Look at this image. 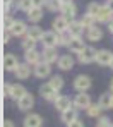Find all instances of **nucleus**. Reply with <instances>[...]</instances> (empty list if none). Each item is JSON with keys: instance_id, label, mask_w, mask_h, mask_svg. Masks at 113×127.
Wrapping results in <instances>:
<instances>
[{"instance_id": "nucleus-1", "label": "nucleus", "mask_w": 113, "mask_h": 127, "mask_svg": "<svg viewBox=\"0 0 113 127\" xmlns=\"http://www.w3.org/2000/svg\"><path fill=\"white\" fill-rule=\"evenodd\" d=\"M96 55H98V50L94 46H86L77 57H79L81 64H91V62H96Z\"/></svg>"}, {"instance_id": "nucleus-2", "label": "nucleus", "mask_w": 113, "mask_h": 127, "mask_svg": "<svg viewBox=\"0 0 113 127\" xmlns=\"http://www.w3.org/2000/svg\"><path fill=\"white\" fill-rule=\"evenodd\" d=\"M40 95L45 98L46 101H55L60 95H58V91L53 88V86L50 84V83H45V84H41V88H40Z\"/></svg>"}, {"instance_id": "nucleus-3", "label": "nucleus", "mask_w": 113, "mask_h": 127, "mask_svg": "<svg viewBox=\"0 0 113 127\" xmlns=\"http://www.w3.org/2000/svg\"><path fill=\"white\" fill-rule=\"evenodd\" d=\"M41 43L45 48H57L58 45V33L57 31H45L43 33V38H41Z\"/></svg>"}, {"instance_id": "nucleus-4", "label": "nucleus", "mask_w": 113, "mask_h": 127, "mask_svg": "<svg viewBox=\"0 0 113 127\" xmlns=\"http://www.w3.org/2000/svg\"><path fill=\"white\" fill-rule=\"evenodd\" d=\"M91 106V98L88 93H77V96L74 98V108L77 110H88Z\"/></svg>"}, {"instance_id": "nucleus-5", "label": "nucleus", "mask_w": 113, "mask_h": 127, "mask_svg": "<svg viewBox=\"0 0 113 127\" xmlns=\"http://www.w3.org/2000/svg\"><path fill=\"white\" fill-rule=\"evenodd\" d=\"M33 74H34L36 77H40V79H45V77H48V76L51 74V64H48V62H40L38 65H34Z\"/></svg>"}, {"instance_id": "nucleus-6", "label": "nucleus", "mask_w": 113, "mask_h": 127, "mask_svg": "<svg viewBox=\"0 0 113 127\" xmlns=\"http://www.w3.org/2000/svg\"><path fill=\"white\" fill-rule=\"evenodd\" d=\"M89 88H91V79L88 76H77L74 79V89L77 93H86Z\"/></svg>"}, {"instance_id": "nucleus-7", "label": "nucleus", "mask_w": 113, "mask_h": 127, "mask_svg": "<svg viewBox=\"0 0 113 127\" xmlns=\"http://www.w3.org/2000/svg\"><path fill=\"white\" fill-rule=\"evenodd\" d=\"M53 103H55V106H57V110L62 113V112H65V110H68V108H72V106H74V100H72L70 96L60 95Z\"/></svg>"}, {"instance_id": "nucleus-8", "label": "nucleus", "mask_w": 113, "mask_h": 127, "mask_svg": "<svg viewBox=\"0 0 113 127\" xmlns=\"http://www.w3.org/2000/svg\"><path fill=\"white\" fill-rule=\"evenodd\" d=\"M24 60L26 64H29V65H38L40 62H43V57H41V53L36 50V48H33V50H27V52H24Z\"/></svg>"}, {"instance_id": "nucleus-9", "label": "nucleus", "mask_w": 113, "mask_h": 127, "mask_svg": "<svg viewBox=\"0 0 113 127\" xmlns=\"http://www.w3.org/2000/svg\"><path fill=\"white\" fill-rule=\"evenodd\" d=\"M75 14H77V5H74V2H70V3H62L60 16H64L68 21H74Z\"/></svg>"}, {"instance_id": "nucleus-10", "label": "nucleus", "mask_w": 113, "mask_h": 127, "mask_svg": "<svg viewBox=\"0 0 113 127\" xmlns=\"http://www.w3.org/2000/svg\"><path fill=\"white\" fill-rule=\"evenodd\" d=\"M24 127H43V117L38 113H27L24 119Z\"/></svg>"}, {"instance_id": "nucleus-11", "label": "nucleus", "mask_w": 113, "mask_h": 127, "mask_svg": "<svg viewBox=\"0 0 113 127\" xmlns=\"http://www.w3.org/2000/svg\"><path fill=\"white\" fill-rule=\"evenodd\" d=\"M34 106V96L31 95V93H27L26 96H23L19 101H17V108L21 110V112H27V110H31Z\"/></svg>"}, {"instance_id": "nucleus-12", "label": "nucleus", "mask_w": 113, "mask_h": 127, "mask_svg": "<svg viewBox=\"0 0 113 127\" xmlns=\"http://www.w3.org/2000/svg\"><path fill=\"white\" fill-rule=\"evenodd\" d=\"M41 57H43V62H48V64H55V62H58V59H60L57 48H43Z\"/></svg>"}, {"instance_id": "nucleus-13", "label": "nucleus", "mask_w": 113, "mask_h": 127, "mask_svg": "<svg viewBox=\"0 0 113 127\" xmlns=\"http://www.w3.org/2000/svg\"><path fill=\"white\" fill-rule=\"evenodd\" d=\"M68 24H70L68 19H65L64 16H58V17L53 19V31H57L58 34H60V33H65L68 29Z\"/></svg>"}, {"instance_id": "nucleus-14", "label": "nucleus", "mask_w": 113, "mask_h": 127, "mask_svg": "<svg viewBox=\"0 0 113 127\" xmlns=\"http://www.w3.org/2000/svg\"><path fill=\"white\" fill-rule=\"evenodd\" d=\"M112 59H113V53L110 50H98L96 64H98V65H110Z\"/></svg>"}, {"instance_id": "nucleus-15", "label": "nucleus", "mask_w": 113, "mask_h": 127, "mask_svg": "<svg viewBox=\"0 0 113 127\" xmlns=\"http://www.w3.org/2000/svg\"><path fill=\"white\" fill-rule=\"evenodd\" d=\"M74 64H75V60H74L72 55H60L57 65H58L60 70H70V69L74 67Z\"/></svg>"}, {"instance_id": "nucleus-16", "label": "nucleus", "mask_w": 113, "mask_h": 127, "mask_svg": "<svg viewBox=\"0 0 113 127\" xmlns=\"http://www.w3.org/2000/svg\"><path fill=\"white\" fill-rule=\"evenodd\" d=\"M67 31L70 33L72 38H79V36H82V33H84L86 29H84V26L81 24V21H70Z\"/></svg>"}, {"instance_id": "nucleus-17", "label": "nucleus", "mask_w": 113, "mask_h": 127, "mask_svg": "<svg viewBox=\"0 0 113 127\" xmlns=\"http://www.w3.org/2000/svg\"><path fill=\"white\" fill-rule=\"evenodd\" d=\"M27 26H26V22L24 21H16V24L12 26V29H10V33H12V36H17V38H24L26 36V33H27Z\"/></svg>"}, {"instance_id": "nucleus-18", "label": "nucleus", "mask_w": 113, "mask_h": 127, "mask_svg": "<svg viewBox=\"0 0 113 127\" xmlns=\"http://www.w3.org/2000/svg\"><path fill=\"white\" fill-rule=\"evenodd\" d=\"M17 67H19V62H17V57H16V55L9 53V55L3 57V69H5V70H12V72H16Z\"/></svg>"}, {"instance_id": "nucleus-19", "label": "nucleus", "mask_w": 113, "mask_h": 127, "mask_svg": "<svg viewBox=\"0 0 113 127\" xmlns=\"http://www.w3.org/2000/svg\"><path fill=\"white\" fill-rule=\"evenodd\" d=\"M14 74H16V77H17V79H27V77L33 74L31 65H29V64H26V62L19 64V67L16 69V72H14Z\"/></svg>"}, {"instance_id": "nucleus-20", "label": "nucleus", "mask_w": 113, "mask_h": 127, "mask_svg": "<svg viewBox=\"0 0 113 127\" xmlns=\"http://www.w3.org/2000/svg\"><path fill=\"white\" fill-rule=\"evenodd\" d=\"M43 29L38 26V24H33V26H29V29H27V33H26V36H29V38H33L34 41H41V38H43Z\"/></svg>"}, {"instance_id": "nucleus-21", "label": "nucleus", "mask_w": 113, "mask_h": 127, "mask_svg": "<svg viewBox=\"0 0 113 127\" xmlns=\"http://www.w3.org/2000/svg\"><path fill=\"white\" fill-rule=\"evenodd\" d=\"M84 48H86V43H84V40H82V36L72 38V41H70V45H68V50L74 52V53H77V55H79Z\"/></svg>"}, {"instance_id": "nucleus-22", "label": "nucleus", "mask_w": 113, "mask_h": 127, "mask_svg": "<svg viewBox=\"0 0 113 127\" xmlns=\"http://www.w3.org/2000/svg\"><path fill=\"white\" fill-rule=\"evenodd\" d=\"M86 36H88V40H89L91 43L99 41V40L103 38V31H101V28H98V26H92L91 29H88V31H86Z\"/></svg>"}, {"instance_id": "nucleus-23", "label": "nucleus", "mask_w": 113, "mask_h": 127, "mask_svg": "<svg viewBox=\"0 0 113 127\" xmlns=\"http://www.w3.org/2000/svg\"><path fill=\"white\" fill-rule=\"evenodd\" d=\"M26 95H27L26 88H23L21 84H12V91H10V98H12V100L19 101L23 96H26Z\"/></svg>"}, {"instance_id": "nucleus-24", "label": "nucleus", "mask_w": 113, "mask_h": 127, "mask_svg": "<svg viewBox=\"0 0 113 127\" xmlns=\"http://www.w3.org/2000/svg\"><path fill=\"white\" fill-rule=\"evenodd\" d=\"M112 19H113V12L106 7V5H103V9H101V12L98 14L96 21L98 22H110Z\"/></svg>"}, {"instance_id": "nucleus-25", "label": "nucleus", "mask_w": 113, "mask_h": 127, "mask_svg": "<svg viewBox=\"0 0 113 127\" xmlns=\"http://www.w3.org/2000/svg\"><path fill=\"white\" fill-rule=\"evenodd\" d=\"M27 19L31 22H40L41 19H43V9H38V7H33L29 12H27Z\"/></svg>"}, {"instance_id": "nucleus-26", "label": "nucleus", "mask_w": 113, "mask_h": 127, "mask_svg": "<svg viewBox=\"0 0 113 127\" xmlns=\"http://www.w3.org/2000/svg\"><path fill=\"white\" fill-rule=\"evenodd\" d=\"M77 119V108H68L65 112H62V122L64 124H70L72 120H75Z\"/></svg>"}, {"instance_id": "nucleus-27", "label": "nucleus", "mask_w": 113, "mask_h": 127, "mask_svg": "<svg viewBox=\"0 0 113 127\" xmlns=\"http://www.w3.org/2000/svg\"><path fill=\"white\" fill-rule=\"evenodd\" d=\"M98 105L101 106L103 110H108L112 108V93H103L98 100Z\"/></svg>"}, {"instance_id": "nucleus-28", "label": "nucleus", "mask_w": 113, "mask_h": 127, "mask_svg": "<svg viewBox=\"0 0 113 127\" xmlns=\"http://www.w3.org/2000/svg\"><path fill=\"white\" fill-rule=\"evenodd\" d=\"M79 21H81V24L84 26V29H86V31L91 29L92 26H96V22H98V21H96V17H92V16H89V14H84Z\"/></svg>"}, {"instance_id": "nucleus-29", "label": "nucleus", "mask_w": 113, "mask_h": 127, "mask_svg": "<svg viewBox=\"0 0 113 127\" xmlns=\"http://www.w3.org/2000/svg\"><path fill=\"white\" fill-rule=\"evenodd\" d=\"M101 9H103L101 3H98V2H89V3H88V12H86V14H89V16H92V17H98V14L101 12Z\"/></svg>"}, {"instance_id": "nucleus-30", "label": "nucleus", "mask_w": 113, "mask_h": 127, "mask_svg": "<svg viewBox=\"0 0 113 127\" xmlns=\"http://www.w3.org/2000/svg\"><path fill=\"white\" fill-rule=\"evenodd\" d=\"M45 7L50 10V12H60V9H62V2H60V0H46Z\"/></svg>"}, {"instance_id": "nucleus-31", "label": "nucleus", "mask_w": 113, "mask_h": 127, "mask_svg": "<svg viewBox=\"0 0 113 127\" xmlns=\"http://www.w3.org/2000/svg\"><path fill=\"white\" fill-rule=\"evenodd\" d=\"M33 7H34V5H33V0H19V2H17V9L23 10V12H26V14H27Z\"/></svg>"}, {"instance_id": "nucleus-32", "label": "nucleus", "mask_w": 113, "mask_h": 127, "mask_svg": "<svg viewBox=\"0 0 113 127\" xmlns=\"http://www.w3.org/2000/svg\"><path fill=\"white\" fill-rule=\"evenodd\" d=\"M101 112H103V108L98 103H91V106L88 108V115L89 117H101Z\"/></svg>"}, {"instance_id": "nucleus-33", "label": "nucleus", "mask_w": 113, "mask_h": 127, "mask_svg": "<svg viewBox=\"0 0 113 127\" xmlns=\"http://www.w3.org/2000/svg\"><path fill=\"white\" fill-rule=\"evenodd\" d=\"M50 84L53 86L57 91H60V89L64 88V77H60V76H51V77H50Z\"/></svg>"}, {"instance_id": "nucleus-34", "label": "nucleus", "mask_w": 113, "mask_h": 127, "mask_svg": "<svg viewBox=\"0 0 113 127\" xmlns=\"http://www.w3.org/2000/svg\"><path fill=\"white\" fill-rule=\"evenodd\" d=\"M70 41H72V36H70V33H68V31L58 34V45H62V46H68Z\"/></svg>"}, {"instance_id": "nucleus-35", "label": "nucleus", "mask_w": 113, "mask_h": 127, "mask_svg": "<svg viewBox=\"0 0 113 127\" xmlns=\"http://www.w3.org/2000/svg\"><path fill=\"white\" fill-rule=\"evenodd\" d=\"M23 48H24V52L33 50V48H36V41L33 38H29V36H24L23 38Z\"/></svg>"}, {"instance_id": "nucleus-36", "label": "nucleus", "mask_w": 113, "mask_h": 127, "mask_svg": "<svg viewBox=\"0 0 113 127\" xmlns=\"http://www.w3.org/2000/svg\"><path fill=\"white\" fill-rule=\"evenodd\" d=\"M14 24H16V19L12 16H3V29L5 31H10Z\"/></svg>"}, {"instance_id": "nucleus-37", "label": "nucleus", "mask_w": 113, "mask_h": 127, "mask_svg": "<svg viewBox=\"0 0 113 127\" xmlns=\"http://www.w3.org/2000/svg\"><path fill=\"white\" fill-rule=\"evenodd\" d=\"M112 120L106 117V115H101L99 119H98V124H96V127H112Z\"/></svg>"}, {"instance_id": "nucleus-38", "label": "nucleus", "mask_w": 113, "mask_h": 127, "mask_svg": "<svg viewBox=\"0 0 113 127\" xmlns=\"http://www.w3.org/2000/svg\"><path fill=\"white\" fill-rule=\"evenodd\" d=\"M67 127H84V124H82V120L75 119V120H72L70 124H67Z\"/></svg>"}, {"instance_id": "nucleus-39", "label": "nucleus", "mask_w": 113, "mask_h": 127, "mask_svg": "<svg viewBox=\"0 0 113 127\" xmlns=\"http://www.w3.org/2000/svg\"><path fill=\"white\" fill-rule=\"evenodd\" d=\"M10 36H12V33H10V31H5V29H3V36H2V41L7 43L9 40H10Z\"/></svg>"}, {"instance_id": "nucleus-40", "label": "nucleus", "mask_w": 113, "mask_h": 127, "mask_svg": "<svg viewBox=\"0 0 113 127\" xmlns=\"http://www.w3.org/2000/svg\"><path fill=\"white\" fill-rule=\"evenodd\" d=\"M33 5L38 7V9H41L43 5H46V0H33Z\"/></svg>"}, {"instance_id": "nucleus-41", "label": "nucleus", "mask_w": 113, "mask_h": 127, "mask_svg": "<svg viewBox=\"0 0 113 127\" xmlns=\"http://www.w3.org/2000/svg\"><path fill=\"white\" fill-rule=\"evenodd\" d=\"M10 91H12V84H3V95L7 96H10Z\"/></svg>"}, {"instance_id": "nucleus-42", "label": "nucleus", "mask_w": 113, "mask_h": 127, "mask_svg": "<svg viewBox=\"0 0 113 127\" xmlns=\"http://www.w3.org/2000/svg\"><path fill=\"white\" fill-rule=\"evenodd\" d=\"M2 127H14V122L12 120H3L2 122Z\"/></svg>"}, {"instance_id": "nucleus-43", "label": "nucleus", "mask_w": 113, "mask_h": 127, "mask_svg": "<svg viewBox=\"0 0 113 127\" xmlns=\"http://www.w3.org/2000/svg\"><path fill=\"white\" fill-rule=\"evenodd\" d=\"M2 2H3V7H5V9H9V5L12 3V0H2Z\"/></svg>"}, {"instance_id": "nucleus-44", "label": "nucleus", "mask_w": 113, "mask_h": 127, "mask_svg": "<svg viewBox=\"0 0 113 127\" xmlns=\"http://www.w3.org/2000/svg\"><path fill=\"white\" fill-rule=\"evenodd\" d=\"M106 7H108V9H110V10L113 12V0H108V3H106Z\"/></svg>"}, {"instance_id": "nucleus-45", "label": "nucleus", "mask_w": 113, "mask_h": 127, "mask_svg": "<svg viewBox=\"0 0 113 127\" xmlns=\"http://www.w3.org/2000/svg\"><path fill=\"white\" fill-rule=\"evenodd\" d=\"M108 31H110V33H113V19L108 22Z\"/></svg>"}, {"instance_id": "nucleus-46", "label": "nucleus", "mask_w": 113, "mask_h": 127, "mask_svg": "<svg viewBox=\"0 0 113 127\" xmlns=\"http://www.w3.org/2000/svg\"><path fill=\"white\" fill-rule=\"evenodd\" d=\"M110 93L113 95V79H112V83H110Z\"/></svg>"}, {"instance_id": "nucleus-47", "label": "nucleus", "mask_w": 113, "mask_h": 127, "mask_svg": "<svg viewBox=\"0 0 113 127\" xmlns=\"http://www.w3.org/2000/svg\"><path fill=\"white\" fill-rule=\"evenodd\" d=\"M60 2H62V3H70L72 0H60Z\"/></svg>"}, {"instance_id": "nucleus-48", "label": "nucleus", "mask_w": 113, "mask_h": 127, "mask_svg": "<svg viewBox=\"0 0 113 127\" xmlns=\"http://www.w3.org/2000/svg\"><path fill=\"white\" fill-rule=\"evenodd\" d=\"M108 67H112V69H113V59H112V62H110V65H108Z\"/></svg>"}, {"instance_id": "nucleus-49", "label": "nucleus", "mask_w": 113, "mask_h": 127, "mask_svg": "<svg viewBox=\"0 0 113 127\" xmlns=\"http://www.w3.org/2000/svg\"><path fill=\"white\" fill-rule=\"evenodd\" d=\"M112 110H113V95H112Z\"/></svg>"}, {"instance_id": "nucleus-50", "label": "nucleus", "mask_w": 113, "mask_h": 127, "mask_svg": "<svg viewBox=\"0 0 113 127\" xmlns=\"http://www.w3.org/2000/svg\"><path fill=\"white\" fill-rule=\"evenodd\" d=\"M112 127H113V124H112Z\"/></svg>"}]
</instances>
